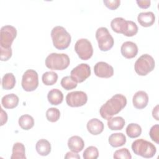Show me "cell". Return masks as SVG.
<instances>
[{"instance_id": "1", "label": "cell", "mask_w": 159, "mask_h": 159, "mask_svg": "<svg viewBox=\"0 0 159 159\" xmlns=\"http://www.w3.org/2000/svg\"><path fill=\"white\" fill-rule=\"evenodd\" d=\"M126 104L127 99L125 96L121 94H116L101 107L99 114L103 119L108 120L121 111Z\"/></svg>"}, {"instance_id": "2", "label": "cell", "mask_w": 159, "mask_h": 159, "mask_svg": "<svg viewBox=\"0 0 159 159\" xmlns=\"http://www.w3.org/2000/svg\"><path fill=\"white\" fill-rule=\"evenodd\" d=\"M51 37L53 46L58 50L67 48L71 43L70 34L62 26L53 27L51 31Z\"/></svg>"}, {"instance_id": "3", "label": "cell", "mask_w": 159, "mask_h": 159, "mask_svg": "<svg viewBox=\"0 0 159 159\" xmlns=\"http://www.w3.org/2000/svg\"><path fill=\"white\" fill-rule=\"evenodd\" d=\"M70 60L65 53H52L45 59L46 66L53 70H63L70 65Z\"/></svg>"}, {"instance_id": "4", "label": "cell", "mask_w": 159, "mask_h": 159, "mask_svg": "<svg viewBox=\"0 0 159 159\" xmlns=\"http://www.w3.org/2000/svg\"><path fill=\"white\" fill-rule=\"evenodd\" d=\"M131 147L135 155L146 158H152L157 152L156 147L152 143L142 139L133 142Z\"/></svg>"}, {"instance_id": "5", "label": "cell", "mask_w": 159, "mask_h": 159, "mask_svg": "<svg viewBox=\"0 0 159 159\" xmlns=\"http://www.w3.org/2000/svg\"><path fill=\"white\" fill-rule=\"evenodd\" d=\"M155 65V60L152 56L143 54L136 60L134 68L137 74L140 76H145L153 70Z\"/></svg>"}, {"instance_id": "6", "label": "cell", "mask_w": 159, "mask_h": 159, "mask_svg": "<svg viewBox=\"0 0 159 159\" xmlns=\"http://www.w3.org/2000/svg\"><path fill=\"white\" fill-rule=\"evenodd\" d=\"M96 38L98 43V47L102 52L109 50L114 45V39L106 27L98 28L96 32Z\"/></svg>"}, {"instance_id": "7", "label": "cell", "mask_w": 159, "mask_h": 159, "mask_svg": "<svg viewBox=\"0 0 159 159\" xmlns=\"http://www.w3.org/2000/svg\"><path fill=\"white\" fill-rule=\"evenodd\" d=\"M17 36L16 29L10 25L1 27L0 32V47L4 48H11V45Z\"/></svg>"}, {"instance_id": "8", "label": "cell", "mask_w": 159, "mask_h": 159, "mask_svg": "<svg viewBox=\"0 0 159 159\" xmlns=\"http://www.w3.org/2000/svg\"><path fill=\"white\" fill-rule=\"evenodd\" d=\"M75 50L79 58L83 60H87L91 58L93 48L91 43L86 39H80L75 45Z\"/></svg>"}, {"instance_id": "9", "label": "cell", "mask_w": 159, "mask_h": 159, "mask_svg": "<svg viewBox=\"0 0 159 159\" xmlns=\"http://www.w3.org/2000/svg\"><path fill=\"white\" fill-rule=\"evenodd\" d=\"M22 87L25 91H33L39 86L38 73L34 70H27L22 76Z\"/></svg>"}, {"instance_id": "10", "label": "cell", "mask_w": 159, "mask_h": 159, "mask_svg": "<svg viewBox=\"0 0 159 159\" xmlns=\"http://www.w3.org/2000/svg\"><path fill=\"white\" fill-rule=\"evenodd\" d=\"M88 101L87 94L81 91H75L67 94L66 102L68 106L73 107L84 106Z\"/></svg>"}, {"instance_id": "11", "label": "cell", "mask_w": 159, "mask_h": 159, "mask_svg": "<svg viewBox=\"0 0 159 159\" xmlns=\"http://www.w3.org/2000/svg\"><path fill=\"white\" fill-rule=\"evenodd\" d=\"M71 78L78 83H82L91 75L90 66L86 63H81L74 68L70 73Z\"/></svg>"}, {"instance_id": "12", "label": "cell", "mask_w": 159, "mask_h": 159, "mask_svg": "<svg viewBox=\"0 0 159 159\" xmlns=\"http://www.w3.org/2000/svg\"><path fill=\"white\" fill-rule=\"evenodd\" d=\"M94 71L96 76L103 78H109L114 75L113 67L104 61L98 62L94 65Z\"/></svg>"}, {"instance_id": "13", "label": "cell", "mask_w": 159, "mask_h": 159, "mask_svg": "<svg viewBox=\"0 0 159 159\" xmlns=\"http://www.w3.org/2000/svg\"><path fill=\"white\" fill-rule=\"evenodd\" d=\"M121 53L123 57L127 59L134 58L138 53L137 45L130 41H127L122 43L120 48Z\"/></svg>"}, {"instance_id": "14", "label": "cell", "mask_w": 159, "mask_h": 159, "mask_svg": "<svg viewBox=\"0 0 159 159\" xmlns=\"http://www.w3.org/2000/svg\"><path fill=\"white\" fill-rule=\"evenodd\" d=\"M132 102L134 106L138 109L145 108L148 102V96L146 92L139 91L133 96Z\"/></svg>"}, {"instance_id": "15", "label": "cell", "mask_w": 159, "mask_h": 159, "mask_svg": "<svg viewBox=\"0 0 159 159\" xmlns=\"http://www.w3.org/2000/svg\"><path fill=\"white\" fill-rule=\"evenodd\" d=\"M86 127L91 134L97 135L102 132L104 130V124L98 119L93 118L88 122Z\"/></svg>"}, {"instance_id": "16", "label": "cell", "mask_w": 159, "mask_h": 159, "mask_svg": "<svg viewBox=\"0 0 159 159\" xmlns=\"http://www.w3.org/2000/svg\"><path fill=\"white\" fill-rule=\"evenodd\" d=\"M68 147L71 152L78 153L83 149L84 142L80 136H72L68 140Z\"/></svg>"}, {"instance_id": "17", "label": "cell", "mask_w": 159, "mask_h": 159, "mask_svg": "<svg viewBox=\"0 0 159 159\" xmlns=\"http://www.w3.org/2000/svg\"><path fill=\"white\" fill-rule=\"evenodd\" d=\"M137 20L142 27H150L155 22V16L152 12H140L137 16Z\"/></svg>"}, {"instance_id": "18", "label": "cell", "mask_w": 159, "mask_h": 159, "mask_svg": "<svg viewBox=\"0 0 159 159\" xmlns=\"http://www.w3.org/2000/svg\"><path fill=\"white\" fill-rule=\"evenodd\" d=\"M127 25V20L122 17H116L112 20L111 26L112 29L116 33L124 34Z\"/></svg>"}, {"instance_id": "19", "label": "cell", "mask_w": 159, "mask_h": 159, "mask_svg": "<svg viewBox=\"0 0 159 159\" xmlns=\"http://www.w3.org/2000/svg\"><path fill=\"white\" fill-rule=\"evenodd\" d=\"M19 98L15 94L11 93L4 96L1 99L2 106L6 109H13L17 106Z\"/></svg>"}, {"instance_id": "20", "label": "cell", "mask_w": 159, "mask_h": 159, "mask_svg": "<svg viewBox=\"0 0 159 159\" xmlns=\"http://www.w3.org/2000/svg\"><path fill=\"white\" fill-rule=\"evenodd\" d=\"M47 99L52 105L57 106L62 102L63 100V94L60 90L58 89H52L48 93Z\"/></svg>"}, {"instance_id": "21", "label": "cell", "mask_w": 159, "mask_h": 159, "mask_svg": "<svg viewBox=\"0 0 159 159\" xmlns=\"http://www.w3.org/2000/svg\"><path fill=\"white\" fill-rule=\"evenodd\" d=\"M37 152L41 156H47L51 152V144L46 139H40L35 145Z\"/></svg>"}, {"instance_id": "22", "label": "cell", "mask_w": 159, "mask_h": 159, "mask_svg": "<svg viewBox=\"0 0 159 159\" xmlns=\"http://www.w3.org/2000/svg\"><path fill=\"white\" fill-rule=\"evenodd\" d=\"M109 144L112 147H119L124 145L126 142V137L122 133L112 134L108 139Z\"/></svg>"}, {"instance_id": "23", "label": "cell", "mask_w": 159, "mask_h": 159, "mask_svg": "<svg viewBox=\"0 0 159 159\" xmlns=\"http://www.w3.org/2000/svg\"><path fill=\"white\" fill-rule=\"evenodd\" d=\"M125 120L123 117L117 116L111 117L107 120V126L111 130H120L125 125Z\"/></svg>"}, {"instance_id": "24", "label": "cell", "mask_w": 159, "mask_h": 159, "mask_svg": "<svg viewBox=\"0 0 159 159\" xmlns=\"http://www.w3.org/2000/svg\"><path fill=\"white\" fill-rule=\"evenodd\" d=\"M25 150L23 143L16 142L12 147V153L11 159H25Z\"/></svg>"}, {"instance_id": "25", "label": "cell", "mask_w": 159, "mask_h": 159, "mask_svg": "<svg viewBox=\"0 0 159 159\" xmlns=\"http://www.w3.org/2000/svg\"><path fill=\"white\" fill-rule=\"evenodd\" d=\"M19 125L24 130H28L34 125V118L28 114L21 116L19 119Z\"/></svg>"}, {"instance_id": "26", "label": "cell", "mask_w": 159, "mask_h": 159, "mask_svg": "<svg viewBox=\"0 0 159 159\" xmlns=\"http://www.w3.org/2000/svg\"><path fill=\"white\" fill-rule=\"evenodd\" d=\"M16 84V78L12 73H6L2 79V87L5 90L12 89Z\"/></svg>"}, {"instance_id": "27", "label": "cell", "mask_w": 159, "mask_h": 159, "mask_svg": "<svg viewBox=\"0 0 159 159\" xmlns=\"http://www.w3.org/2000/svg\"><path fill=\"white\" fill-rule=\"evenodd\" d=\"M142 128L135 123H130L126 127V134L130 138H137L141 135Z\"/></svg>"}, {"instance_id": "28", "label": "cell", "mask_w": 159, "mask_h": 159, "mask_svg": "<svg viewBox=\"0 0 159 159\" xmlns=\"http://www.w3.org/2000/svg\"><path fill=\"white\" fill-rule=\"evenodd\" d=\"M43 83L46 86H52L57 83L58 75L54 71H47L42 75Z\"/></svg>"}, {"instance_id": "29", "label": "cell", "mask_w": 159, "mask_h": 159, "mask_svg": "<svg viewBox=\"0 0 159 159\" xmlns=\"http://www.w3.org/2000/svg\"><path fill=\"white\" fill-rule=\"evenodd\" d=\"M60 117V111L55 107H50L46 112L47 119L51 122H55L58 120Z\"/></svg>"}, {"instance_id": "30", "label": "cell", "mask_w": 159, "mask_h": 159, "mask_svg": "<svg viewBox=\"0 0 159 159\" xmlns=\"http://www.w3.org/2000/svg\"><path fill=\"white\" fill-rule=\"evenodd\" d=\"M83 157L84 159H96L99 157L98 150L94 146H89L84 151Z\"/></svg>"}, {"instance_id": "31", "label": "cell", "mask_w": 159, "mask_h": 159, "mask_svg": "<svg viewBox=\"0 0 159 159\" xmlns=\"http://www.w3.org/2000/svg\"><path fill=\"white\" fill-rule=\"evenodd\" d=\"M60 83L61 86L66 90H71L76 88L77 86V83L70 76L63 77L61 79Z\"/></svg>"}, {"instance_id": "32", "label": "cell", "mask_w": 159, "mask_h": 159, "mask_svg": "<svg viewBox=\"0 0 159 159\" xmlns=\"http://www.w3.org/2000/svg\"><path fill=\"white\" fill-rule=\"evenodd\" d=\"M137 32H138V27L137 24L132 20H127V28L123 35L127 37H132L136 35Z\"/></svg>"}, {"instance_id": "33", "label": "cell", "mask_w": 159, "mask_h": 159, "mask_svg": "<svg viewBox=\"0 0 159 159\" xmlns=\"http://www.w3.org/2000/svg\"><path fill=\"white\" fill-rule=\"evenodd\" d=\"M113 158L115 159H131L132 156L129 150L126 148H123L116 150L113 155Z\"/></svg>"}, {"instance_id": "34", "label": "cell", "mask_w": 159, "mask_h": 159, "mask_svg": "<svg viewBox=\"0 0 159 159\" xmlns=\"http://www.w3.org/2000/svg\"><path fill=\"white\" fill-rule=\"evenodd\" d=\"M149 135L153 141L157 144L159 143V125L158 124H155L151 127Z\"/></svg>"}, {"instance_id": "35", "label": "cell", "mask_w": 159, "mask_h": 159, "mask_svg": "<svg viewBox=\"0 0 159 159\" xmlns=\"http://www.w3.org/2000/svg\"><path fill=\"white\" fill-rule=\"evenodd\" d=\"M1 49V60L7 61L12 57V48H4L0 47Z\"/></svg>"}, {"instance_id": "36", "label": "cell", "mask_w": 159, "mask_h": 159, "mask_svg": "<svg viewBox=\"0 0 159 159\" xmlns=\"http://www.w3.org/2000/svg\"><path fill=\"white\" fill-rule=\"evenodd\" d=\"M105 6L111 10H115L119 7L120 4V0H104L103 1Z\"/></svg>"}, {"instance_id": "37", "label": "cell", "mask_w": 159, "mask_h": 159, "mask_svg": "<svg viewBox=\"0 0 159 159\" xmlns=\"http://www.w3.org/2000/svg\"><path fill=\"white\" fill-rule=\"evenodd\" d=\"M138 6L142 9H147L150 6V0H139L136 1Z\"/></svg>"}, {"instance_id": "38", "label": "cell", "mask_w": 159, "mask_h": 159, "mask_svg": "<svg viewBox=\"0 0 159 159\" xmlns=\"http://www.w3.org/2000/svg\"><path fill=\"white\" fill-rule=\"evenodd\" d=\"M7 120V113L1 108V125H3L5 123H6Z\"/></svg>"}, {"instance_id": "39", "label": "cell", "mask_w": 159, "mask_h": 159, "mask_svg": "<svg viewBox=\"0 0 159 159\" xmlns=\"http://www.w3.org/2000/svg\"><path fill=\"white\" fill-rule=\"evenodd\" d=\"M65 158H80V155L73 152H68L65 156Z\"/></svg>"}, {"instance_id": "40", "label": "cell", "mask_w": 159, "mask_h": 159, "mask_svg": "<svg viewBox=\"0 0 159 159\" xmlns=\"http://www.w3.org/2000/svg\"><path fill=\"white\" fill-rule=\"evenodd\" d=\"M152 116L157 120H159L158 118V105H157L152 111Z\"/></svg>"}]
</instances>
